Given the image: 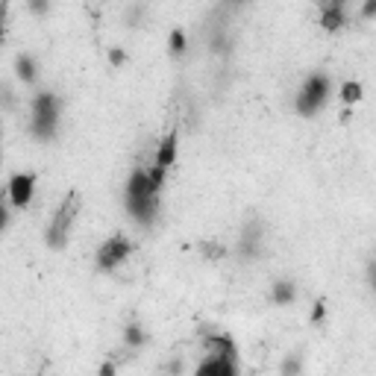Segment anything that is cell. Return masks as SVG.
<instances>
[{
	"label": "cell",
	"instance_id": "cell-5",
	"mask_svg": "<svg viewBox=\"0 0 376 376\" xmlns=\"http://www.w3.org/2000/svg\"><path fill=\"white\" fill-rule=\"evenodd\" d=\"M6 191H9L12 206L27 209V206H30V200H33V191H36V174H15L9 179Z\"/></svg>",
	"mask_w": 376,
	"mask_h": 376
},
{
	"label": "cell",
	"instance_id": "cell-4",
	"mask_svg": "<svg viewBox=\"0 0 376 376\" xmlns=\"http://www.w3.org/2000/svg\"><path fill=\"white\" fill-rule=\"evenodd\" d=\"M133 253V244L123 239V235H112V239H106L97 250V268L100 271H115L118 264L127 262V256Z\"/></svg>",
	"mask_w": 376,
	"mask_h": 376
},
{
	"label": "cell",
	"instance_id": "cell-14",
	"mask_svg": "<svg viewBox=\"0 0 376 376\" xmlns=\"http://www.w3.org/2000/svg\"><path fill=\"white\" fill-rule=\"evenodd\" d=\"M127 341L133 344V347H138V344H144V332H142V326H127Z\"/></svg>",
	"mask_w": 376,
	"mask_h": 376
},
{
	"label": "cell",
	"instance_id": "cell-2",
	"mask_svg": "<svg viewBox=\"0 0 376 376\" xmlns=\"http://www.w3.org/2000/svg\"><path fill=\"white\" fill-rule=\"evenodd\" d=\"M59 127V97L53 91H41L36 100H33V121H30V130L33 135H38L41 142L57 135Z\"/></svg>",
	"mask_w": 376,
	"mask_h": 376
},
{
	"label": "cell",
	"instance_id": "cell-22",
	"mask_svg": "<svg viewBox=\"0 0 376 376\" xmlns=\"http://www.w3.org/2000/svg\"><path fill=\"white\" fill-rule=\"evenodd\" d=\"M376 12V0H365V18H373Z\"/></svg>",
	"mask_w": 376,
	"mask_h": 376
},
{
	"label": "cell",
	"instance_id": "cell-23",
	"mask_svg": "<svg viewBox=\"0 0 376 376\" xmlns=\"http://www.w3.org/2000/svg\"><path fill=\"white\" fill-rule=\"evenodd\" d=\"M227 3H235V6H239V3H244V0H227Z\"/></svg>",
	"mask_w": 376,
	"mask_h": 376
},
{
	"label": "cell",
	"instance_id": "cell-11",
	"mask_svg": "<svg viewBox=\"0 0 376 376\" xmlns=\"http://www.w3.org/2000/svg\"><path fill=\"white\" fill-rule=\"evenodd\" d=\"M15 74H18V80H24V82H33V80H36V65H33V59H30V57H18V59H15Z\"/></svg>",
	"mask_w": 376,
	"mask_h": 376
},
{
	"label": "cell",
	"instance_id": "cell-3",
	"mask_svg": "<svg viewBox=\"0 0 376 376\" xmlns=\"http://www.w3.org/2000/svg\"><path fill=\"white\" fill-rule=\"evenodd\" d=\"M329 91H332V82L326 74H312L309 80L303 82V89L297 94V112L300 115H315L320 106H324L329 100Z\"/></svg>",
	"mask_w": 376,
	"mask_h": 376
},
{
	"label": "cell",
	"instance_id": "cell-17",
	"mask_svg": "<svg viewBox=\"0 0 376 376\" xmlns=\"http://www.w3.org/2000/svg\"><path fill=\"white\" fill-rule=\"evenodd\" d=\"M6 9H9V0H0V41H3V30H6Z\"/></svg>",
	"mask_w": 376,
	"mask_h": 376
},
{
	"label": "cell",
	"instance_id": "cell-13",
	"mask_svg": "<svg viewBox=\"0 0 376 376\" xmlns=\"http://www.w3.org/2000/svg\"><path fill=\"white\" fill-rule=\"evenodd\" d=\"M341 100H344V103H359V100H361V86H359V82H344Z\"/></svg>",
	"mask_w": 376,
	"mask_h": 376
},
{
	"label": "cell",
	"instance_id": "cell-20",
	"mask_svg": "<svg viewBox=\"0 0 376 376\" xmlns=\"http://www.w3.org/2000/svg\"><path fill=\"white\" fill-rule=\"evenodd\" d=\"M109 59H112V65H123V59H127V57H123V50H112V53H109Z\"/></svg>",
	"mask_w": 376,
	"mask_h": 376
},
{
	"label": "cell",
	"instance_id": "cell-21",
	"mask_svg": "<svg viewBox=\"0 0 376 376\" xmlns=\"http://www.w3.org/2000/svg\"><path fill=\"white\" fill-rule=\"evenodd\" d=\"M203 253H206V256H220L224 250H220V247H212V244H203Z\"/></svg>",
	"mask_w": 376,
	"mask_h": 376
},
{
	"label": "cell",
	"instance_id": "cell-12",
	"mask_svg": "<svg viewBox=\"0 0 376 376\" xmlns=\"http://www.w3.org/2000/svg\"><path fill=\"white\" fill-rule=\"evenodd\" d=\"M273 300L276 303H291L294 300V285L291 283H276L273 285Z\"/></svg>",
	"mask_w": 376,
	"mask_h": 376
},
{
	"label": "cell",
	"instance_id": "cell-1",
	"mask_svg": "<svg viewBox=\"0 0 376 376\" xmlns=\"http://www.w3.org/2000/svg\"><path fill=\"white\" fill-rule=\"evenodd\" d=\"M80 203H82V197H80V191H74V188L62 197L59 209L53 212L50 224H47V230H45L47 247H53V250H62V247H65L68 235H71V230H74V220H77V215H80Z\"/></svg>",
	"mask_w": 376,
	"mask_h": 376
},
{
	"label": "cell",
	"instance_id": "cell-8",
	"mask_svg": "<svg viewBox=\"0 0 376 376\" xmlns=\"http://www.w3.org/2000/svg\"><path fill=\"white\" fill-rule=\"evenodd\" d=\"M197 373L200 376H209V373H224V376H230V373H235V359H227V356H212L209 361H203V365L197 368Z\"/></svg>",
	"mask_w": 376,
	"mask_h": 376
},
{
	"label": "cell",
	"instance_id": "cell-19",
	"mask_svg": "<svg viewBox=\"0 0 376 376\" xmlns=\"http://www.w3.org/2000/svg\"><path fill=\"white\" fill-rule=\"evenodd\" d=\"M312 320H315V324H320V320H324V303H315V312H312Z\"/></svg>",
	"mask_w": 376,
	"mask_h": 376
},
{
	"label": "cell",
	"instance_id": "cell-7",
	"mask_svg": "<svg viewBox=\"0 0 376 376\" xmlns=\"http://www.w3.org/2000/svg\"><path fill=\"white\" fill-rule=\"evenodd\" d=\"M203 344L206 350L212 356H227V359H235V353H239V347H235V341L230 336H220V332H203Z\"/></svg>",
	"mask_w": 376,
	"mask_h": 376
},
{
	"label": "cell",
	"instance_id": "cell-10",
	"mask_svg": "<svg viewBox=\"0 0 376 376\" xmlns=\"http://www.w3.org/2000/svg\"><path fill=\"white\" fill-rule=\"evenodd\" d=\"M347 24V15H344V6H324V15H320V27L326 33H336Z\"/></svg>",
	"mask_w": 376,
	"mask_h": 376
},
{
	"label": "cell",
	"instance_id": "cell-16",
	"mask_svg": "<svg viewBox=\"0 0 376 376\" xmlns=\"http://www.w3.org/2000/svg\"><path fill=\"white\" fill-rule=\"evenodd\" d=\"M30 9L36 12V15H45V12L50 9V0H30Z\"/></svg>",
	"mask_w": 376,
	"mask_h": 376
},
{
	"label": "cell",
	"instance_id": "cell-18",
	"mask_svg": "<svg viewBox=\"0 0 376 376\" xmlns=\"http://www.w3.org/2000/svg\"><path fill=\"white\" fill-rule=\"evenodd\" d=\"M9 191H0V230L6 227V220H9V212H6V203H3V197H6Z\"/></svg>",
	"mask_w": 376,
	"mask_h": 376
},
{
	"label": "cell",
	"instance_id": "cell-6",
	"mask_svg": "<svg viewBox=\"0 0 376 376\" xmlns=\"http://www.w3.org/2000/svg\"><path fill=\"white\" fill-rule=\"evenodd\" d=\"M144 197H156V191L150 188L147 171L135 168V171L130 174V183H127V200H144Z\"/></svg>",
	"mask_w": 376,
	"mask_h": 376
},
{
	"label": "cell",
	"instance_id": "cell-15",
	"mask_svg": "<svg viewBox=\"0 0 376 376\" xmlns=\"http://www.w3.org/2000/svg\"><path fill=\"white\" fill-rule=\"evenodd\" d=\"M171 50H174V53H183V50H186V36L179 33V30L171 33Z\"/></svg>",
	"mask_w": 376,
	"mask_h": 376
},
{
	"label": "cell",
	"instance_id": "cell-9",
	"mask_svg": "<svg viewBox=\"0 0 376 376\" xmlns=\"http://www.w3.org/2000/svg\"><path fill=\"white\" fill-rule=\"evenodd\" d=\"M176 159V130H171L165 135V142L159 144V153H156V165L159 168H171Z\"/></svg>",
	"mask_w": 376,
	"mask_h": 376
}]
</instances>
